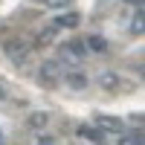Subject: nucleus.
I'll list each match as a JSON object with an SVG mask.
<instances>
[{
	"label": "nucleus",
	"instance_id": "f257e3e1",
	"mask_svg": "<svg viewBox=\"0 0 145 145\" xmlns=\"http://www.w3.org/2000/svg\"><path fill=\"white\" fill-rule=\"evenodd\" d=\"M96 128L99 131H110V134H125L122 119H116V116H99L96 119Z\"/></svg>",
	"mask_w": 145,
	"mask_h": 145
},
{
	"label": "nucleus",
	"instance_id": "f03ea898",
	"mask_svg": "<svg viewBox=\"0 0 145 145\" xmlns=\"http://www.w3.org/2000/svg\"><path fill=\"white\" fill-rule=\"evenodd\" d=\"M61 55L70 58V61H78V58H84L87 52H84V44H81V41H67V44L61 46Z\"/></svg>",
	"mask_w": 145,
	"mask_h": 145
},
{
	"label": "nucleus",
	"instance_id": "7ed1b4c3",
	"mask_svg": "<svg viewBox=\"0 0 145 145\" xmlns=\"http://www.w3.org/2000/svg\"><path fill=\"white\" fill-rule=\"evenodd\" d=\"M26 125H29L32 131H44L46 125H50V113L35 110V113H29V116H26Z\"/></svg>",
	"mask_w": 145,
	"mask_h": 145
},
{
	"label": "nucleus",
	"instance_id": "20e7f679",
	"mask_svg": "<svg viewBox=\"0 0 145 145\" xmlns=\"http://www.w3.org/2000/svg\"><path fill=\"white\" fill-rule=\"evenodd\" d=\"M52 26H58V29H61V26H64V29H76V26H78V15H72V12H67V15H58Z\"/></svg>",
	"mask_w": 145,
	"mask_h": 145
},
{
	"label": "nucleus",
	"instance_id": "39448f33",
	"mask_svg": "<svg viewBox=\"0 0 145 145\" xmlns=\"http://www.w3.org/2000/svg\"><path fill=\"white\" fill-rule=\"evenodd\" d=\"M67 84H70L72 90H84V87H87V76L72 70V72H67Z\"/></svg>",
	"mask_w": 145,
	"mask_h": 145
},
{
	"label": "nucleus",
	"instance_id": "423d86ee",
	"mask_svg": "<svg viewBox=\"0 0 145 145\" xmlns=\"http://www.w3.org/2000/svg\"><path fill=\"white\" fill-rule=\"evenodd\" d=\"M99 84H102L105 90H116L119 84H122V78H119L116 72H102V76H99Z\"/></svg>",
	"mask_w": 145,
	"mask_h": 145
},
{
	"label": "nucleus",
	"instance_id": "0eeeda50",
	"mask_svg": "<svg viewBox=\"0 0 145 145\" xmlns=\"http://www.w3.org/2000/svg\"><path fill=\"white\" fill-rule=\"evenodd\" d=\"M41 76H44V81H46V84L55 81V78H58V64H50V61H46V64L41 67Z\"/></svg>",
	"mask_w": 145,
	"mask_h": 145
},
{
	"label": "nucleus",
	"instance_id": "6e6552de",
	"mask_svg": "<svg viewBox=\"0 0 145 145\" xmlns=\"http://www.w3.org/2000/svg\"><path fill=\"white\" fill-rule=\"evenodd\" d=\"M87 46H90L93 52H107V41H105V38H99V35L87 38Z\"/></svg>",
	"mask_w": 145,
	"mask_h": 145
},
{
	"label": "nucleus",
	"instance_id": "1a4fd4ad",
	"mask_svg": "<svg viewBox=\"0 0 145 145\" xmlns=\"http://www.w3.org/2000/svg\"><path fill=\"white\" fill-rule=\"evenodd\" d=\"M131 32H134V35H142L145 32V15H142V12L134 15V20H131Z\"/></svg>",
	"mask_w": 145,
	"mask_h": 145
},
{
	"label": "nucleus",
	"instance_id": "9d476101",
	"mask_svg": "<svg viewBox=\"0 0 145 145\" xmlns=\"http://www.w3.org/2000/svg\"><path fill=\"white\" fill-rule=\"evenodd\" d=\"M78 134H81V137H90V139H96V142H99V137H102V131H99V128L93 131V128H87V125H81V128H78Z\"/></svg>",
	"mask_w": 145,
	"mask_h": 145
},
{
	"label": "nucleus",
	"instance_id": "9b49d317",
	"mask_svg": "<svg viewBox=\"0 0 145 145\" xmlns=\"http://www.w3.org/2000/svg\"><path fill=\"white\" fill-rule=\"evenodd\" d=\"M119 145H142V142H139L137 134H122L119 137Z\"/></svg>",
	"mask_w": 145,
	"mask_h": 145
},
{
	"label": "nucleus",
	"instance_id": "f8f14e48",
	"mask_svg": "<svg viewBox=\"0 0 145 145\" xmlns=\"http://www.w3.org/2000/svg\"><path fill=\"white\" fill-rule=\"evenodd\" d=\"M55 32H58V26H46V32L41 35V44H44V41H50V38H55Z\"/></svg>",
	"mask_w": 145,
	"mask_h": 145
},
{
	"label": "nucleus",
	"instance_id": "ddd939ff",
	"mask_svg": "<svg viewBox=\"0 0 145 145\" xmlns=\"http://www.w3.org/2000/svg\"><path fill=\"white\" fill-rule=\"evenodd\" d=\"M41 3H46V6H70V0H41Z\"/></svg>",
	"mask_w": 145,
	"mask_h": 145
},
{
	"label": "nucleus",
	"instance_id": "4468645a",
	"mask_svg": "<svg viewBox=\"0 0 145 145\" xmlns=\"http://www.w3.org/2000/svg\"><path fill=\"white\" fill-rule=\"evenodd\" d=\"M38 145H55V142H52V139H46V137H44V139H41Z\"/></svg>",
	"mask_w": 145,
	"mask_h": 145
},
{
	"label": "nucleus",
	"instance_id": "2eb2a0df",
	"mask_svg": "<svg viewBox=\"0 0 145 145\" xmlns=\"http://www.w3.org/2000/svg\"><path fill=\"white\" fill-rule=\"evenodd\" d=\"M76 145H99V142H76Z\"/></svg>",
	"mask_w": 145,
	"mask_h": 145
},
{
	"label": "nucleus",
	"instance_id": "dca6fc26",
	"mask_svg": "<svg viewBox=\"0 0 145 145\" xmlns=\"http://www.w3.org/2000/svg\"><path fill=\"white\" fill-rule=\"evenodd\" d=\"M0 145H3V131H0Z\"/></svg>",
	"mask_w": 145,
	"mask_h": 145
}]
</instances>
